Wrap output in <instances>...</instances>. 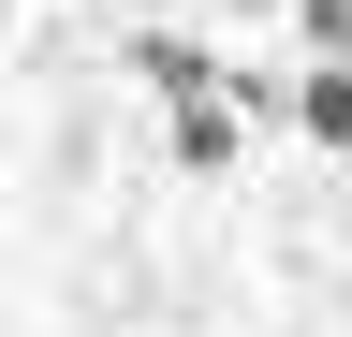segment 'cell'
I'll return each mask as SVG.
<instances>
[{
  "label": "cell",
  "mask_w": 352,
  "mask_h": 337,
  "mask_svg": "<svg viewBox=\"0 0 352 337\" xmlns=\"http://www.w3.org/2000/svg\"><path fill=\"white\" fill-rule=\"evenodd\" d=\"M132 73H147V103H220V59L191 45V30H147V45H132Z\"/></svg>",
  "instance_id": "cell-1"
},
{
  "label": "cell",
  "mask_w": 352,
  "mask_h": 337,
  "mask_svg": "<svg viewBox=\"0 0 352 337\" xmlns=\"http://www.w3.org/2000/svg\"><path fill=\"white\" fill-rule=\"evenodd\" d=\"M176 161L220 176V161H235V103H176Z\"/></svg>",
  "instance_id": "cell-3"
},
{
  "label": "cell",
  "mask_w": 352,
  "mask_h": 337,
  "mask_svg": "<svg viewBox=\"0 0 352 337\" xmlns=\"http://www.w3.org/2000/svg\"><path fill=\"white\" fill-rule=\"evenodd\" d=\"M294 132L352 161V59H308V73H294Z\"/></svg>",
  "instance_id": "cell-2"
}]
</instances>
